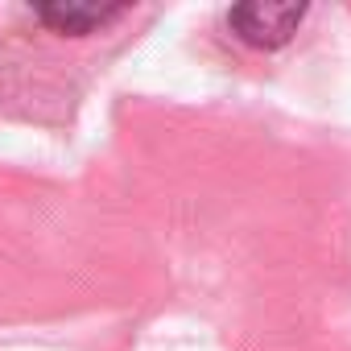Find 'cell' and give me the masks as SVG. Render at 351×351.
<instances>
[{
	"label": "cell",
	"mask_w": 351,
	"mask_h": 351,
	"mask_svg": "<svg viewBox=\"0 0 351 351\" xmlns=\"http://www.w3.org/2000/svg\"><path fill=\"white\" fill-rule=\"evenodd\" d=\"M128 13V5H99V0H58V5H38L34 17L42 25H50L54 34H71V38H87L99 34L104 25L120 21Z\"/></svg>",
	"instance_id": "cell-2"
},
{
	"label": "cell",
	"mask_w": 351,
	"mask_h": 351,
	"mask_svg": "<svg viewBox=\"0 0 351 351\" xmlns=\"http://www.w3.org/2000/svg\"><path fill=\"white\" fill-rule=\"evenodd\" d=\"M302 21H306V5H265V0H248V5L228 9V29L252 50H277V46L293 42Z\"/></svg>",
	"instance_id": "cell-1"
}]
</instances>
